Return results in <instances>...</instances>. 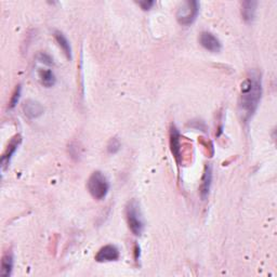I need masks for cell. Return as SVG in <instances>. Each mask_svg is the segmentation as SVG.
Listing matches in <instances>:
<instances>
[{
  "instance_id": "cell-1",
  "label": "cell",
  "mask_w": 277,
  "mask_h": 277,
  "mask_svg": "<svg viewBox=\"0 0 277 277\" xmlns=\"http://www.w3.org/2000/svg\"><path fill=\"white\" fill-rule=\"evenodd\" d=\"M262 96V81L258 73H251L241 82L238 110L240 118L248 122L257 110Z\"/></svg>"
},
{
  "instance_id": "cell-2",
  "label": "cell",
  "mask_w": 277,
  "mask_h": 277,
  "mask_svg": "<svg viewBox=\"0 0 277 277\" xmlns=\"http://www.w3.org/2000/svg\"><path fill=\"white\" fill-rule=\"evenodd\" d=\"M88 191L96 200H102L106 197L109 191V183L105 176L100 171H94L88 180Z\"/></svg>"
},
{
  "instance_id": "cell-3",
  "label": "cell",
  "mask_w": 277,
  "mask_h": 277,
  "mask_svg": "<svg viewBox=\"0 0 277 277\" xmlns=\"http://www.w3.org/2000/svg\"><path fill=\"white\" fill-rule=\"evenodd\" d=\"M126 217L130 231L135 236H140L144 230V221L140 206H138L135 200H131V202L128 203L126 208Z\"/></svg>"
},
{
  "instance_id": "cell-4",
  "label": "cell",
  "mask_w": 277,
  "mask_h": 277,
  "mask_svg": "<svg viewBox=\"0 0 277 277\" xmlns=\"http://www.w3.org/2000/svg\"><path fill=\"white\" fill-rule=\"evenodd\" d=\"M198 12L199 4L195 2V0H189V2H184L180 5L176 17L179 24L183 26H189L196 20Z\"/></svg>"
},
{
  "instance_id": "cell-5",
  "label": "cell",
  "mask_w": 277,
  "mask_h": 277,
  "mask_svg": "<svg viewBox=\"0 0 277 277\" xmlns=\"http://www.w3.org/2000/svg\"><path fill=\"white\" fill-rule=\"evenodd\" d=\"M21 143H22V136H21L20 134H17V135H15L11 138V141L9 142L8 147H7L6 151L4 152V154L2 156V168H3V170H6L7 168H8L12 156L16 154V152L19 149Z\"/></svg>"
},
{
  "instance_id": "cell-6",
  "label": "cell",
  "mask_w": 277,
  "mask_h": 277,
  "mask_svg": "<svg viewBox=\"0 0 277 277\" xmlns=\"http://www.w3.org/2000/svg\"><path fill=\"white\" fill-rule=\"evenodd\" d=\"M170 150L171 153L175 157V159L177 161L178 164H181L182 162V155H181V141H180V138H181V135H180L179 130L177 129V127L175 124H171L170 127Z\"/></svg>"
},
{
  "instance_id": "cell-7",
  "label": "cell",
  "mask_w": 277,
  "mask_h": 277,
  "mask_svg": "<svg viewBox=\"0 0 277 277\" xmlns=\"http://www.w3.org/2000/svg\"><path fill=\"white\" fill-rule=\"evenodd\" d=\"M120 257L119 249L114 245H106L102 247L95 254V261L98 262H112L117 261Z\"/></svg>"
},
{
  "instance_id": "cell-8",
  "label": "cell",
  "mask_w": 277,
  "mask_h": 277,
  "mask_svg": "<svg viewBox=\"0 0 277 277\" xmlns=\"http://www.w3.org/2000/svg\"><path fill=\"white\" fill-rule=\"evenodd\" d=\"M199 43L202 45L206 50L210 52H220L222 49V45H221V41L214 36L213 34L209 32H203L199 36Z\"/></svg>"
},
{
  "instance_id": "cell-9",
  "label": "cell",
  "mask_w": 277,
  "mask_h": 277,
  "mask_svg": "<svg viewBox=\"0 0 277 277\" xmlns=\"http://www.w3.org/2000/svg\"><path fill=\"white\" fill-rule=\"evenodd\" d=\"M211 184H212V168L209 164H207L205 166L204 173L202 177V183H200V186H199L200 197H202L204 200L209 196Z\"/></svg>"
},
{
  "instance_id": "cell-10",
  "label": "cell",
  "mask_w": 277,
  "mask_h": 277,
  "mask_svg": "<svg viewBox=\"0 0 277 277\" xmlns=\"http://www.w3.org/2000/svg\"><path fill=\"white\" fill-rule=\"evenodd\" d=\"M23 109L25 115L29 117L30 119H36L38 117L44 114L45 108L41 104L37 101L34 100H29L24 103Z\"/></svg>"
},
{
  "instance_id": "cell-11",
  "label": "cell",
  "mask_w": 277,
  "mask_h": 277,
  "mask_svg": "<svg viewBox=\"0 0 277 277\" xmlns=\"http://www.w3.org/2000/svg\"><path fill=\"white\" fill-rule=\"evenodd\" d=\"M257 2H244L241 4V17L244 19L245 22L252 23L255 18V11H257Z\"/></svg>"
},
{
  "instance_id": "cell-12",
  "label": "cell",
  "mask_w": 277,
  "mask_h": 277,
  "mask_svg": "<svg viewBox=\"0 0 277 277\" xmlns=\"http://www.w3.org/2000/svg\"><path fill=\"white\" fill-rule=\"evenodd\" d=\"M13 269V255L11 252H6L3 255L2 264H0V275L3 277H9Z\"/></svg>"
},
{
  "instance_id": "cell-13",
  "label": "cell",
  "mask_w": 277,
  "mask_h": 277,
  "mask_svg": "<svg viewBox=\"0 0 277 277\" xmlns=\"http://www.w3.org/2000/svg\"><path fill=\"white\" fill-rule=\"evenodd\" d=\"M54 38H55V40H57L59 46L61 47V49L63 50V52L65 53L66 58L68 60H71L72 59V48H71V45H69V43H68L67 38L64 36V34L59 32V31H55Z\"/></svg>"
},
{
  "instance_id": "cell-14",
  "label": "cell",
  "mask_w": 277,
  "mask_h": 277,
  "mask_svg": "<svg viewBox=\"0 0 277 277\" xmlns=\"http://www.w3.org/2000/svg\"><path fill=\"white\" fill-rule=\"evenodd\" d=\"M41 84L46 88H51L55 85V76L50 69H40L38 72Z\"/></svg>"
},
{
  "instance_id": "cell-15",
  "label": "cell",
  "mask_w": 277,
  "mask_h": 277,
  "mask_svg": "<svg viewBox=\"0 0 277 277\" xmlns=\"http://www.w3.org/2000/svg\"><path fill=\"white\" fill-rule=\"evenodd\" d=\"M120 142L119 140L117 137H113V138H110V141L108 142V145H107V151H108V153L110 154H115L117 153V152H118L120 150Z\"/></svg>"
},
{
  "instance_id": "cell-16",
  "label": "cell",
  "mask_w": 277,
  "mask_h": 277,
  "mask_svg": "<svg viewBox=\"0 0 277 277\" xmlns=\"http://www.w3.org/2000/svg\"><path fill=\"white\" fill-rule=\"evenodd\" d=\"M21 91H22V88H21V85L17 86V88L15 89V91L12 93V96L10 99V103H9V107L10 108H15L16 105L18 104L20 98H21Z\"/></svg>"
},
{
  "instance_id": "cell-17",
  "label": "cell",
  "mask_w": 277,
  "mask_h": 277,
  "mask_svg": "<svg viewBox=\"0 0 277 277\" xmlns=\"http://www.w3.org/2000/svg\"><path fill=\"white\" fill-rule=\"evenodd\" d=\"M38 61L41 62V63H44V64H46V65H49V66H51V65L54 64L52 58L50 57L49 54H47V53H45V52H40V53L38 54Z\"/></svg>"
},
{
  "instance_id": "cell-18",
  "label": "cell",
  "mask_w": 277,
  "mask_h": 277,
  "mask_svg": "<svg viewBox=\"0 0 277 277\" xmlns=\"http://www.w3.org/2000/svg\"><path fill=\"white\" fill-rule=\"evenodd\" d=\"M137 4L144 11H149V10L152 9V7H153L156 3L155 2H150V0H143V2H138Z\"/></svg>"
}]
</instances>
